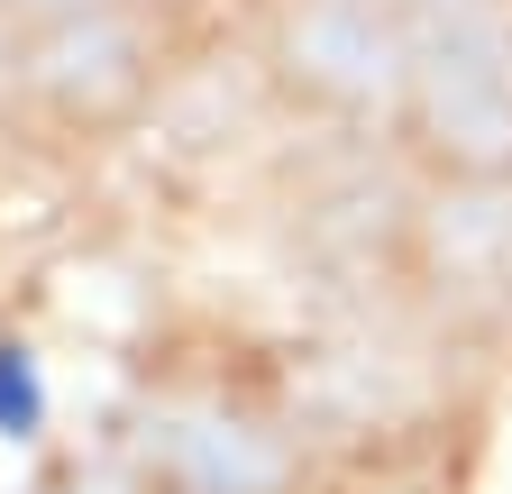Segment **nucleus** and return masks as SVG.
<instances>
[{"label": "nucleus", "instance_id": "nucleus-1", "mask_svg": "<svg viewBox=\"0 0 512 494\" xmlns=\"http://www.w3.org/2000/svg\"><path fill=\"white\" fill-rule=\"evenodd\" d=\"M0 412L28 421V366H19V348H0Z\"/></svg>", "mask_w": 512, "mask_h": 494}]
</instances>
